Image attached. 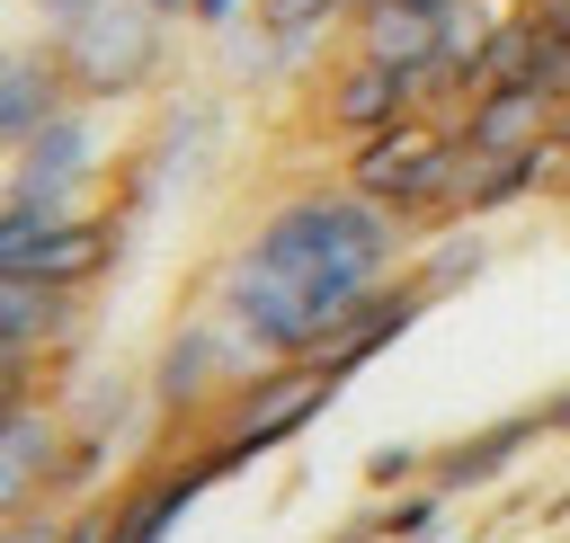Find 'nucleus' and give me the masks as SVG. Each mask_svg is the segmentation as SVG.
<instances>
[{
	"mask_svg": "<svg viewBox=\"0 0 570 543\" xmlns=\"http://www.w3.org/2000/svg\"><path fill=\"white\" fill-rule=\"evenodd\" d=\"M160 27H169V18H151L142 0H98L89 18L53 27V53H62V71H71L80 98H125V89L151 80V62H160Z\"/></svg>",
	"mask_w": 570,
	"mask_h": 543,
	"instance_id": "3",
	"label": "nucleus"
},
{
	"mask_svg": "<svg viewBox=\"0 0 570 543\" xmlns=\"http://www.w3.org/2000/svg\"><path fill=\"white\" fill-rule=\"evenodd\" d=\"M552 116H561V98L552 89H490V98H463V142L472 151H499V160H534L543 142H552Z\"/></svg>",
	"mask_w": 570,
	"mask_h": 543,
	"instance_id": "10",
	"label": "nucleus"
},
{
	"mask_svg": "<svg viewBox=\"0 0 570 543\" xmlns=\"http://www.w3.org/2000/svg\"><path fill=\"white\" fill-rule=\"evenodd\" d=\"M214 365H223V329H187L169 347V365H160V401H196Z\"/></svg>",
	"mask_w": 570,
	"mask_h": 543,
	"instance_id": "11",
	"label": "nucleus"
},
{
	"mask_svg": "<svg viewBox=\"0 0 570 543\" xmlns=\"http://www.w3.org/2000/svg\"><path fill=\"white\" fill-rule=\"evenodd\" d=\"M89 9H98V0H36V18H45V27H71V18H89Z\"/></svg>",
	"mask_w": 570,
	"mask_h": 543,
	"instance_id": "15",
	"label": "nucleus"
},
{
	"mask_svg": "<svg viewBox=\"0 0 570 543\" xmlns=\"http://www.w3.org/2000/svg\"><path fill=\"white\" fill-rule=\"evenodd\" d=\"M36 401V365H0V418Z\"/></svg>",
	"mask_w": 570,
	"mask_h": 543,
	"instance_id": "14",
	"label": "nucleus"
},
{
	"mask_svg": "<svg viewBox=\"0 0 570 543\" xmlns=\"http://www.w3.org/2000/svg\"><path fill=\"white\" fill-rule=\"evenodd\" d=\"M71 107H80V89H71L53 36H36V45H0V160H18V151H27L53 116H71Z\"/></svg>",
	"mask_w": 570,
	"mask_h": 543,
	"instance_id": "5",
	"label": "nucleus"
},
{
	"mask_svg": "<svg viewBox=\"0 0 570 543\" xmlns=\"http://www.w3.org/2000/svg\"><path fill=\"white\" fill-rule=\"evenodd\" d=\"M321 18H338V0H258V27L267 36H312Z\"/></svg>",
	"mask_w": 570,
	"mask_h": 543,
	"instance_id": "12",
	"label": "nucleus"
},
{
	"mask_svg": "<svg viewBox=\"0 0 570 543\" xmlns=\"http://www.w3.org/2000/svg\"><path fill=\"white\" fill-rule=\"evenodd\" d=\"M80 178H89V116L71 107V116H53V125L9 160V187H0V196H18V205H62V214H71Z\"/></svg>",
	"mask_w": 570,
	"mask_h": 543,
	"instance_id": "7",
	"label": "nucleus"
},
{
	"mask_svg": "<svg viewBox=\"0 0 570 543\" xmlns=\"http://www.w3.org/2000/svg\"><path fill=\"white\" fill-rule=\"evenodd\" d=\"M525 18L543 27V45H552V53H570V0H525Z\"/></svg>",
	"mask_w": 570,
	"mask_h": 543,
	"instance_id": "13",
	"label": "nucleus"
},
{
	"mask_svg": "<svg viewBox=\"0 0 570 543\" xmlns=\"http://www.w3.org/2000/svg\"><path fill=\"white\" fill-rule=\"evenodd\" d=\"M53 463H62V418L45 401L0 418V525L27 516L36 498H53Z\"/></svg>",
	"mask_w": 570,
	"mask_h": 543,
	"instance_id": "6",
	"label": "nucleus"
},
{
	"mask_svg": "<svg viewBox=\"0 0 570 543\" xmlns=\"http://www.w3.org/2000/svg\"><path fill=\"white\" fill-rule=\"evenodd\" d=\"M80 338V294L71 285H36V276H0V347L45 365Z\"/></svg>",
	"mask_w": 570,
	"mask_h": 543,
	"instance_id": "8",
	"label": "nucleus"
},
{
	"mask_svg": "<svg viewBox=\"0 0 570 543\" xmlns=\"http://www.w3.org/2000/svg\"><path fill=\"white\" fill-rule=\"evenodd\" d=\"M0 365H27V356H9V347H0Z\"/></svg>",
	"mask_w": 570,
	"mask_h": 543,
	"instance_id": "17",
	"label": "nucleus"
},
{
	"mask_svg": "<svg viewBox=\"0 0 570 543\" xmlns=\"http://www.w3.org/2000/svg\"><path fill=\"white\" fill-rule=\"evenodd\" d=\"M151 18H196V0H142Z\"/></svg>",
	"mask_w": 570,
	"mask_h": 543,
	"instance_id": "16",
	"label": "nucleus"
},
{
	"mask_svg": "<svg viewBox=\"0 0 570 543\" xmlns=\"http://www.w3.org/2000/svg\"><path fill=\"white\" fill-rule=\"evenodd\" d=\"M116 258V231L107 214H62V205H18L0 196V276H36V285H89L98 267Z\"/></svg>",
	"mask_w": 570,
	"mask_h": 543,
	"instance_id": "2",
	"label": "nucleus"
},
{
	"mask_svg": "<svg viewBox=\"0 0 570 543\" xmlns=\"http://www.w3.org/2000/svg\"><path fill=\"white\" fill-rule=\"evenodd\" d=\"M330 383L338 374H321V365H267L258 383H240V401H232V418H223V463H240V454H258V445H276V436H294L321 401H330Z\"/></svg>",
	"mask_w": 570,
	"mask_h": 543,
	"instance_id": "4",
	"label": "nucleus"
},
{
	"mask_svg": "<svg viewBox=\"0 0 570 543\" xmlns=\"http://www.w3.org/2000/svg\"><path fill=\"white\" fill-rule=\"evenodd\" d=\"M401 249V214H383L374 196L356 187H330V196H294L258 223V240L240 249L232 267V294H223V329L249 347V356H276V365H303L392 267Z\"/></svg>",
	"mask_w": 570,
	"mask_h": 543,
	"instance_id": "1",
	"label": "nucleus"
},
{
	"mask_svg": "<svg viewBox=\"0 0 570 543\" xmlns=\"http://www.w3.org/2000/svg\"><path fill=\"white\" fill-rule=\"evenodd\" d=\"M321 116L338 125V134H383V125H401V116H419V89H410V71H392V62H374V53H356V62H338V80L321 89Z\"/></svg>",
	"mask_w": 570,
	"mask_h": 543,
	"instance_id": "9",
	"label": "nucleus"
}]
</instances>
